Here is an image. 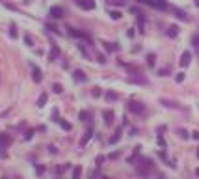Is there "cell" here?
<instances>
[{
  "instance_id": "obj_1",
  "label": "cell",
  "mask_w": 199,
  "mask_h": 179,
  "mask_svg": "<svg viewBox=\"0 0 199 179\" xmlns=\"http://www.w3.org/2000/svg\"><path fill=\"white\" fill-rule=\"evenodd\" d=\"M151 170H153V161H151V158L141 157L140 161H138V164H136V172L140 173V175H147Z\"/></svg>"
},
{
  "instance_id": "obj_2",
  "label": "cell",
  "mask_w": 199,
  "mask_h": 179,
  "mask_svg": "<svg viewBox=\"0 0 199 179\" xmlns=\"http://www.w3.org/2000/svg\"><path fill=\"white\" fill-rule=\"evenodd\" d=\"M67 30H69V35H73V37H76V39H82V41L91 45V35L88 32H82V30H76V28H71V26Z\"/></svg>"
},
{
  "instance_id": "obj_3",
  "label": "cell",
  "mask_w": 199,
  "mask_h": 179,
  "mask_svg": "<svg viewBox=\"0 0 199 179\" xmlns=\"http://www.w3.org/2000/svg\"><path fill=\"white\" fill-rule=\"evenodd\" d=\"M11 142H13V138L8 134V132H0V153H4L8 149L9 146H11Z\"/></svg>"
},
{
  "instance_id": "obj_4",
  "label": "cell",
  "mask_w": 199,
  "mask_h": 179,
  "mask_svg": "<svg viewBox=\"0 0 199 179\" xmlns=\"http://www.w3.org/2000/svg\"><path fill=\"white\" fill-rule=\"evenodd\" d=\"M127 108H129V112H132V114H136V116H140V114L145 112V106L141 103H138V101H130V103L127 105Z\"/></svg>"
},
{
  "instance_id": "obj_5",
  "label": "cell",
  "mask_w": 199,
  "mask_h": 179,
  "mask_svg": "<svg viewBox=\"0 0 199 179\" xmlns=\"http://www.w3.org/2000/svg\"><path fill=\"white\" fill-rule=\"evenodd\" d=\"M75 4H76L80 9H86V11L95 9V0H75Z\"/></svg>"
},
{
  "instance_id": "obj_6",
  "label": "cell",
  "mask_w": 199,
  "mask_h": 179,
  "mask_svg": "<svg viewBox=\"0 0 199 179\" xmlns=\"http://www.w3.org/2000/svg\"><path fill=\"white\" fill-rule=\"evenodd\" d=\"M32 79H34L35 84H39L43 80V73H41V69H39L37 65H32Z\"/></svg>"
},
{
  "instance_id": "obj_7",
  "label": "cell",
  "mask_w": 199,
  "mask_h": 179,
  "mask_svg": "<svg viewBox=\"0 0 199 179\" xmlns=\"http://www.w3.org/2000/svg\"><path fill=\"white\" fill-rule=\"evenodd\" d=\"M49 15H50V19H62L63 17V9L60 6H52V8H50V11H49Z\"/></svg>"
},
{
  "instance_id": "obj_8",
  "label": "cell",
  "mask_w": 199,
  "mask_h": 179,
  "mask_svg": "<svg viewBox=\"0 0 199 179\" xmlns=\"http://www.w3.org/2000/svg\"><path fill=\"white\" fill-rule=\"evenodd\" d=\"M129 82H134V84H147V79H145V76H140V75H130V76H129Z\"/></svg>"
},
{
  "instance_id": "obj_9",
  "label": "cell",
  "mask_w": 199,
  "mask_h": 179,
  "mask_svg": "<svg viewBox=\"0 0 199 179\" xmlns=\"http://www.w3.org/2000/svg\"><path fill=\"white\" fill-rule=\"evenodd\" d=\"M103 116H104V123L108 125V127L114 123V110H104Z\"/></svg>"
},
{
  "instance_id": "obj_10",
  "label": "cell",
  "mask_w": 199,
  "mask_h": 179,
  "mask_svg": "<svg viewBox=\"0 0 199 179\" xmlns=\"http://www.w3.org/2000/svg\"><path fill=\"white\" fill-rule=\"evenodd\" d=\"M190 62H192V54L188 52V50H184L182 56H181V65H182V67H186V65H190Z\"/></svg>"
},
{
  "instance_id": "obj_11",
  "label": "cell",
  "mask_w": 199,
  "mask_h": 179,
  "mask_svg": "<svg viewBox=\"0 0 199 179\" xmlns=\"http://www.w3.org/2000/svg\"><path fill=\"white\" fill-rule=\"evenodd\" d=\"M91 136H93V129H88L84 132V136H82V140H80V147H84L86 144H88V142L91 140Z\"/></svg>"
},
{
  "instance_id": "obj_12",
  "label": "cell",
  "mask_w": 199,
  "mask_h": 179,
  "mask_svg": "<svg viewBox=\"0 0 199 179\" xmlns=\"http://www.w3.org/2000/svg\"><path fill=\"white\" fill-rule=\"evenodd\" d=\"M73 76H75V80H76V82H86V80H88L86 73H84V71H80V69H76L75 73H73Z\"/></svg>"
},
{
  "instance_id": "obj_13",
  "label": "cell",
  "mask_w": 199,
  "mask_h": 179,
  "mask_svg": "<svg viewBox=\"0 0 199 179\" xmlns=\"http://www.w3.org/2000/svg\"><path fill=\"white\" fill-rule=\"evenodd\" d=\"M58 56H60V49H58V45H52V49H50V54H49V60H50V62H54Z\"/></svg>"
},
{
  "instance_id": "obj_14",
  "label": "cell",
  "mask_w": 199,
  "mask_h": 179,
  "mask_svg": "<svg viewBox=\"0 0 199 179\" xmlns=\"http://www.w3.org/2000/svg\"><path fill=\"white\" fill-rule=\"evenodd\" d=\"M80 177H82V166L76 164L75 170H73V179H80Z\"/></svg>"
},
{
  "instance_id": "obj_15",
  "label": "cell",
  "mask_w": 199,
  "mask_h": 179,
  "mask_svg": "<svg viewBox=\"0 0 199 179\" xmlns=\"http://www.w3.org/2000/svg\"><path fill=\"white\" fill-rule=\"evenodd\" d=\"M166 34H167V37H177V34H179V28H177V26H169Z\"/></svg>"
},
{
  "instance_id": "obj_16",
  "label": "cell",
  "mask_w": 199,
  "mask_h": 179,
  "mask_svg": "<svg viewBox=\"0 0 199 179\" xmlns=\"http://www.w3.org/2000/svg\"><path fill=\"white\" fill-rule=\"evenodd\" d=\"M104 97L110 101V103H112V101H117V93H115V91H112V90H108V91H106V93H104Z\"/></svg>"
},
{
  "instance_id": "obj_17",
  "label": "cell",
  "mask_w": 199,
  "mask_h": 179,
  "mask_svg": "<svg viewBox=\"0 0 199 179\" xmlns=\"http://www.w3.org/2000/svg\"><path fill=\"white\" fill-rule=\"evenodd\" d=\"M155 8H158V9H167V2H166V0H155Z\"/></svg>"
},
{
  "instance_id": "obj_18",
  "label": "cell",
  "mask_w": 199,
  "mask_h": 179,
  "mask_svg": "<svg viewBox=\"0 0 199 179\" xmlns=\"http://www.w3.org/2000/svg\"><path fill=\"white\" fill-rule=\"evenodd\" d=\"M58 123H60V127H62L63 131H71V123H69V121H65V120H58Z\"/></svg>"
},
{
  "instance_id": "obj_19",
  "label": "cell",
  "mask_w": 199,
  "mask_h": 179,
  "mask_svg": "<svg viewBox=\"0 0 199 179\" xmlns=\"http://www.w3.org/2000/svg\"><path fill=\"white\" fill-rule=\"evenodd\" d=\"M47 99H49V97H47V93H41V95H39V99H37V106H45V103H47Z\"/></svg>"
},
{
  "instance_id": "obj_20",
  "label": "cell",
  "mask_w": 199,
  "mask_h": 179,
  "mask_svg": "<svg viewBox=\"0 0 199 179\" xmlns=\"http://www.w3.org/2000/svg\"><path fill=\"white\" fill-rule=\"evenodd\" d=\"M119 138H121V129H117V131H115V134L110 138V144H115V142L119 140Z\"/></svg>"
},
{
  "instance_id": "obj_21",
  "label": "cell",
  "mask_w": 199,
  "mask_h": 179,
  "mask_svg": "<svg viewBox=\"0 0 199 179\" xmlns=\"http://www.w3.org/2000/svg\"><path fill=\"white\" fill-rule=\"evenodd\" d=\"M155 60H156V56L149 54V56H147V65H149V67H155Z\"/></svg>"
},
{
  "instance_id": "obj_22",
  "label": "cell",
  "mask_w": 199,
  "mask_h": 179,
  "mask_svg": "<svg viewBox=\"0 0 199 179\" xmlns=\"http://www.w3.org/2000/svg\"><path fill=\"white\" fill-rule=\"evenodd\" d=\"M88 117H89V112H86V110H82V112L78 114V120H80V121H88Z\"/></svg>"
},
{
  "instance_id": "obj_23",
  "label": "cell",
  "mask_w": 199,
  "mask_h": 179,
  "mask_svg": "<svg viewBox=\"0 0 199 179\" xmlns=\"http://www.w3.org/2000/svg\"><path fill=\"white\" fill-rule=\"evenodd\" d=\"M110 17L114 19V21H117V19H121V11H115V9H112V11H110Z\"/></svg>"
},
{
  "instance_id": "obj_24",
  "label": "cell",
  "mask_w": 199,
  "mask_h": 179,
  "mask_svg": "<svg viewBox=\"0 0 199 179\" xmlns=\"http://www.w3.org/2000/svg\"><path fill=\"white\" fill-rule=\"evenodd\" d=\"M162 105L169 106V108H173V106H177V103H175V101H169V99H162Z\"/></svg>"
},
{
  "instance_id": "obj_25",
  "label": "cell",
  "mask_w": 199,
  "mask_h": 179,
  "mask_svg": "<svg viewBox=\"0 0 199 179\" xmlns=\"http://www.w3.org/2000/svg\"><path fill=\"white\" fill-rule=\"evenodd\" d=\"M169 67H162V69H158V75H160V76H167V75H169Z\"/></svg>"
},
{
  "instance_id": "obj_26",
  "label": "cell",
  "mask_w": 199,
  "mask_h": 179,
  "mask_svg": "<svg viewBox=\"0 0 199 179\" xmlns=\"http://www.w3.org/2000/svg\"><path fill=\"white\" fill-rule=\"evenodd\" d=\"M175 13H177V17H179V19H182V21H188V17H186V13H184V11H181V9H175Z\"/></svg>"
},
{
  "instance_id": "obj_27",
  "label": "cell",
  "mask_w": 199,
  "mask_h": 179,
  "mask_svg": "<svg viewBox=\"0 0 199 179\" xmlns=\"http://www.w3.org/2000/svg\"><path fill=\"white\" fill-rule=\"evenodd\" d=\"M103 45H104V49H106V50H110V52L117 49V47H115V43H104V41H103Z\"/></svg>"
},
{
  "instance_id": "obj_28",
  "label": "cell",
  "mask_w": 199,
  "mask_h": 179,
  "mask_svg": "<svg viewBox=\"0 0 199 179\" xmlns=\"http://www.w3.org/2000/svg\"><path fill=\"white\" fill-rule=\"evenodd\" d=\"M136 2H140V4H145V6L155 8V0H136Z\"/></svg>"
},
{
  "instance_id": "obj_29",
  "label": "cell",
  "mask_w": 199,
  "mask_h": 179,
  "mask_svg": "<svg viewBox=\"0 0 199 179\" xmlns=\"http://www.w3.org/2000/svg\"><path fill=\"white\" fill-rule=\"evenodd\" d=\"M52 90H54V93H62V91H63L62 84H54V86H52Z\"/></svg>"
},
{
  "instance_id": "obj_30",
  "label": "cell",
  "mask_w": 199,
  "mask_h": 179,
  "mask_svg": "<svg viewBox=\"0 0 199 179\" xmlns=\"http://www.w3.org/2000/svg\"><path fill=\"white\" fill-rule=\"evenodd\" d=\"M9 35H11L13 39L17 37V28H15V24H11V28H9Z\"/></svg>"
},
{
  "instance_id": "obj_31",
  "label": "cell",
  "mask_w": 199,
  "mask_h": 179,
  "mask_svg": "<svg viewBox=\"0 0 199 179\" xmlns=\"http://www.w3.org/2000/svg\"><path fill=\"white\" fill-rule=\"evenodd\" d=\"M67 168H69V164H63V166H58V168H56V172H58V173H63L65 170H67Z\"/></svg>"
},
{
  "instance_id": "obj_32",
  "label": "cell",
  "mask_w": 199,
  "mask_h": 179,
  "mask_svg": "<svg viewBox=\"0 0 199 179\" xmlns=\"http://www.w3.org/2000/svg\"><path fill=\"white\" fill-rule=\"evenodd\" d=\"M192 45L193 47H199V35H193L192 37Z\"/></svg>"
},
{
  "instance_id": "obj_33",
  "label": "cell",
  "mask_w": 199,
  "mask_h": 179,
  "mask_svg": "<svg viewBox=\"0 0 199 179\" xmlns=\"http://www.w3.org/2000/svg\"><path fill=\"white\" fill-rule=\"evenodd\" d=\"M110 4H115V6H125V2L123 0H108Z\"/></svg>"
},
{
  "instance_id": "obj_34",
  "label": "cell",
  "mask_w": 199,
  "mask_h": 179,
  "mask_svg": "<svg viewBox=\"0 0 199 179\" xmlns=\"http://www.w3.org/2000/svg\"><path fill=\"white\" fill-rule=\"evenodd\" d=\"M179 134H181V138H184V140L188 138V132H186L184 129H179Z\"/></svg>"
},
{
  "instance_id": "obj_35",
  "label": "cell",
  "mask_w": 199,
  "mask_h": 179,
  "mask_svg": "<svg viewBox=\"0 0 199 179\" xmlns=\"http://www.w3.org/2000/svg\"><path fill=\"white\" fill-rule=\"evenodd\" d=\"M34 136V129H30V131H26V134H24V138H26V140H30V138Z\"/></svg>"
},
{
  "instance_id": "obj_36",
  "label": "cell",
  "mask_w": 199,
  "mask_h": 179,
  "mask_svg": "<svg viewBox=\"0 0 199 179\" xmlns=\"http://www.w3.org/2000/svg\"><path fill=\"white\" fill-rule=\"evenodd\" d=\"M175 80H177V82H182V80H184V73H179L175 76Z\"/></svg>"
},
{
  "instance_id": "obj_37",
  "label": "cell",
  "mask_w": 199,
  "mask_h": 179,
  "mask_svg": "<svg viewBox=\"0 0 199 179\" xmlns=\"http://www.w3.org/2000/svg\"><path fill=\"white\" fill-rule=\"evenodd\" d=\"M101 95V90L99 88H93V97H99Z\"/></svg>"
},
{
  "instance_id": "obj_38",
  "label": "cell",
  "mask_w": 199,
  "mask_h": 179,
  "mask_svg": "<svg viewBox=\"0 0 199 179\" xmlns=\"http://www.w3.org/2000/svg\"><path fill=\"white\" fill-rule=\"evenodd\" d=\"M43 172H45V168H43L41 164H39V166H37V173H39V175H41V173H43Z\"/></svg>"
},
{
  "instance_id": "obj_39",
  "label": "cell",
  "mask_w": 199,
  "mask_h": 179,
  "mask_svg": "<svg viewBox=\"0 0 199 179\" xmlns=\"http://www.w3.org/2000/svg\"><path fill=\"white\" fill-rule=\"evenodd\" d=\"M24 41H26L28 45H32V39H30V35H24Z\"/></svg>"
},
{
  "instance_id": "obj_40",
  "label": "cell",
  "mask_w": 199,
  "mask_h": 179,
  "mask_svg": "<svg viewBox=\"0 0 199 179\" xmlns=\"http://www.w3.org/2000/svg\"><path fill=\"white\" fill-rule=\"evenodd\" d=\"M192 136L195 138V140H199V131H195V132H192Z\"/></svg>"
},
{
  "instance_id": "obj_41",
  "label": "cell",
  "mask_w": 199,
  "mask_h": 179,
  "mask_svg": "<svg viewBox=\"0 0 199 179\" xmlns=\"http://www.w3.org/2000/svg\"><path fill=\"white\" fill-rule=\"evenodd\" d=\"M195 175H197V177H199V168H197V170H195Z\"/></svg>"
},
{
  "instance_id": "obj_42",
  "label": "cell",
  "mask_w": 199,
  "mask_h": 179,
  "mask_svg": "<svg viewBox=\"0 0 199 179\" xmlns=\"http://www.w3.org/2000/svg\"><path fill=\"white\" fill-rule=\"evenodd\" d=\"M195 4H197V6H199V0H197V2H195Z\"/></svg>"
},
{
  "instance_id": "obj_43",
  "label": "cell",
  "mask_w": 199,
  "mask_h": 179,
  "mask_svg": "<svg viewBox=\"0 0 199 179\" xmlns=\"http://www.w3.org/2000/svg\"><path fill=\"white\" fill-rule=\"evenodd\" d=\"M197 157H199V151H197Z\"/></svg>"
},
{
  "instance_id": "obj_44",
  "label": "cell",
  "mask_w": 199,
  "mask_h": 179,
  "mask_svg": "<svg viewBox=\"0 0 199 179\" xmlns=\"http://www.w3.org/2000/svg\"><path fill=\"white\" fill-rule=\"evenodd\" d=\"M103 179H108V177H103Z\"/></svg>"
}]
</instances>
